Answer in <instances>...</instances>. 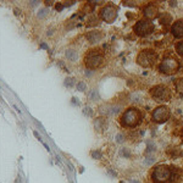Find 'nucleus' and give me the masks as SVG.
<instances>
[{
	"label": "nucleus",
	"instance_id": "obj_1",
	"mask_svg": "<svg viewBox=\"0 0 183 183\" xmlns=\"http://www.w3.org/2000/svg\"><path fill=\"white\" fill-rule=\"evenodd\" d=\"M143 121V114L137 107H128L120 117V125L123 128H136Z\"/></svg>",
	"mask_w": 183,
	"mask_h": 183
},
{
	"label": "nucleus",
	"instance_id": "obj_2",
	"mask_svg": "<svg viewBox=\"0 0 183 183\" xmlns=\"http://www.w3.org/2000/svg\"><path fill=\"white\" fill-rule=\"evenodd\" d=\"M150 180L153 183L174 182V167L165 164L154 166L150 172Z\"/></svg>",
	"mask_w": 183,
	"mask_h": 183
},
{
	"label": "nucleus",
	"instance_id": "obj_3",
	"mask_svg": "<svg viewBox=\"0 0 183 183\" xmlns=\"http://www.w3.org/2000/svg\"><path fill=\"white\" fill-rule=\"evenodd\" d=\"M180 70H181V61L174 55L165 56L158 65V71L166 76L176 75Z\"/></svg>",
	"mask_w": 183,
	"mask_h": 183
},
{
	"label": "nucleus",
	"instance_id": "obj_4",
	"mask_svg": "<svg viewBox=\"0 0 183 183\" xmlns=\"http://www.w3.org/2000/svg\"><path fill=\"white\" fill-rule=\"evenodd\" d=\"M105 61V54L101 49H92L84 56V65L87 70H96L103 66Z\"/></svg>",
	"mask_w": 183,
	"mask_h": 183
},
{
	"label": "nucleus",
	"instance_id": "obj_5",
	"mask_svg": "<svg viewBox=\"0 0 183 183\" xmlns=\"http://www.w3.org/2000/svg\"><path fill=\"white\" fill-rule=\"evenodd\" d=\"M159 60V54L154 49H143L137 56V64L144 69H151Z\"/></svg>",
	"mask_w": 183,
	"mask_h": 183
},
{
	"label": "nucleus",
	"instance_id": "obj_6",
	"mask_svg": "<svg viewBox=\"0 0 183 183\" xmlns=\"http://www.w3.org/2000/svg\"><path fill=\"white\" fill-rule=\"evenodd\" d=\"M149 95L153 100H155L159 104H164L171 100L172 92L165 84H156L149 89Z\"/></svg>",
	"mask_w": 183,
	"mask_h": 183
},
{
	"label": "nucleus",
	"instance_id": "obj_7",
	"mask_svg": "<svg viewBox=\"0 0 183 183\" xmlns=\"http://www.w3.org/2000/svg\"><path fill=\"white\" fill-rule=\"evenodd\" d=\"M155 29V26L151 21H148V20H139L136 22V24L133 26V32L136 35L140 37V38H145V37H149Z\"/></svg>",
	"mask_w": 183,
	"mask_h": 183
},
{
	"label": "nucleus",
	"instance_id": "obj_8",
	"mask_svg": "<svg viewBox=\"0 0 183 183\" xmlns=\"http://www.w3.org/2000/svg\"><path fill=\"white\" fill-rule=\"evenodd\" d=\"M170 117H171V109L166 105H159L151 112V120L158 125H162L167 122Z\"/></svg>",
	"mask_w": 183,
	"mask_h": 183
},
{
	"label": "nucleus",
	"instance_id": "obj_9",
	"mask_svg": "<svg viewBox=\"0 0 183 183\" xmlns=\"http://www.w3.org/2000/svg\"><path fill=\"white\" fill-rule=\"evenodd\" d=\"M117 11H118V9H117V6L115 5V4H106L105 6H103L101 9H100V12H99V17L103 20V21H105V22H107V23H112V22H115V20L117 18Z\"/></svg>",
	"mask_w": 183,
	"mask_h": 183
},
{
	"label": "nucleus",
	"instance_id": "obj_10",
	"mask_svg": "<svg viewBox=\"0 0 183 183\" xmlns=\"http://www.w3.org/2000/svg\"><path fill=\"white\" fill-rule=\"evenodd\" d=\"M142 12H143L144 20L151 21L159 16V6L155 2H149V4L144 5V7L142 9Z\"/></svg>",
	"mask_w": 183,
	"mask_h": 183
},
{
	"label": "nucleus",
	"instance_id": "obj_11",
	"mask_svg": "<svg viewBox=\"0 0 183 183\" xmlns=\"http://www.w3.org/2000/svg\"><path fill=\"white\" fill-rule=\"evenodd\" d=\"M170 32H171V34L174 35V38L182 40L183 39V18L176 20V21L171 24Z\"/></svg>",
	"mask_w": 183,
	"mask_h": 183
},
{
	"label": "nucleus",
	"instance_id": "obj_12",
	"mask_svg": "<svg viewBox=\"0 0 183 183\" xmlns=\"http://www.w3.org/2000/svg\"><path fill=\"white\" fill-rule=\"evenodd\" d=\"M99 111H100V114H103V115H106V116H115V115L120 114V111H121V107H120V106H117V105L103 104V105H100V107H99Z\"/></svg>",
	"mask_w": 183,
	"mask_h": 183
},
{
	"label": "nucleus",
	"instance_id": "obj_13",
	"mask_svg": "<svg viewBox=\"0 0 183 183\" xmlns=\"http://www.w3.org/2000/svg\"><path fill=\"white\" fill-rule=\"evenodd\" d=\"M86 38H87V40H88L89 44H96V43H99V42L103 40L104 32L103 31H98V29H93V31L88 32L86 34Z\"/></svg>",
	"mask_w": 183,
	"mask_h": 183
},
{
	"label": "nucleus",
	"instance_id": "obj_14",
	"mask_svg": "<svg viewBox=\"0 0 183 183\" xmlns=\"http://www.w3.org/2000/svg\"><path fill=\"white\" fill-rule=\"evenodd\" d=\"M107 120H106V117H104V116H100V117H96V118H94V121H93V126H94V128H95V131L96 132H104L105 131V128L107 127Z\"/></svg>",
	"mask_w": 183,
	"mask_h": 183
},
{
	"label": "nucleus",
	"instance_id": "obj_15",
	"mask_svg": "<svg viewBox=\"0 0 183 183\" xmlns=\"http://www.w3.org/2000/svg\"><path fill=\"white\" fill-rule=\"evenodd\" d=\"M159 21H160V23H161L164 27L167 28V27L171 24V22H172V16H171L170 13H167V12L161 13L160 17H159Z\"/></svg>",
	"mask_w": 183,
	"mask_h": 183
},
{
	"label": "nucleus",
	"instance_id": "obj_16",
	"mask_svg": "<svg viewBox=\"0 0 183 183\" xmlns=\"http://www.w3.org/2000/svg\"><path fill=\"white\" fill-rule=\"evenodd\" d=\"M158 151V147L153 140H147V149H145V156L154 155Z\"/></svg>",
	"mask_w": 183,
	"mask_h": 183
},
{
	"label": "nucleus",
	"instance_id": "obj_17",
	"mask_svg": "<svg viewBox=\"0 0 183 183\" xmlns=\"http://www.w3.org/2000/svg\"><path fill=\"white\" fill-rule=\"evenodd\" d=\"M174 84H175V88H176L177 93H178L180 95H182L183 96V77L176 78V80H175V82H174Z\"/></svg>",
	"mask_w": 183,
	"mask_h": 183
},
{
	"label": "nucleus",
	"instance_id": "obj_18",
	"mask_svg": "<svg viewBox=\"0 0 183 183\" xmlns=\"http://www.w3.org/2000/svg\"><path fill=\"white\" fill-rule=\"evenodd\" d=\"M66 58H67L70 61H72V62L77 61V59H78L77 51H76V50H72V49H69V50H66Z\"/></svg>",
	"mask_w": 183,
	"mask_h": 183
},
{
	"label": "nucleus",
	"instance_id": "obj_19",
	"mask_svg": "<svg viewBox=\"0 0 183 183\" xmlns=\"http://www.w3.org/2000/svg\"><path fill=\"white\" fill-rule=\"evenodd\" d=\"M120 155L122 158H125V159H132L133 158V153H132V150L129 148H122V149H120Z\"/></svg>",
	"mask_w": 183,
	"mask_h": 183
},
{
	"label": "nucleus",
	"instance_id": "obj_20",
	"mask_svg": "<svg viewBox=\"0 0 183 183\" xmlns=\"http://www.w3.org/2000/svg\"><path fill=\"white\" fill-rule=\"evenodd\" d=\"M175 50H176V54H177L178 56L183 58V39L176 43V45H175Z\"/></svg>",
	"mask_w": 183,
	"mask_h": 183
},
{
	"label": "nucleus",
	"instance_id": "obj_21",
	"mask_svg": "<svg viewBox=\"0 0 183 183\" xmlns=\"http://www.w3.org/2000/svg\"><path fill=\"white\" fill-rule=\"evenodd\" d=\"M96 24H99V17L98 16H91L87 20V26L88 27H93V26H96Z\"/></svg>",
	"mask_w": 183,
	"mask_h": 183
},
{
	"label": "nucleus",
	"instance_id": "obj_22",
	"mask_svg": "<svg viewBox=\"0 0 183 183\" xmlns=\"http://www.w3.org/2000/svg\"><path fill=\"white\" fill-rule=\"evenodd\" d=\"M169 154L171 155V158H176V156L183 155L182 153H181V149H180V148H172V149H170V150H169Z\"/></svg>",
	"mask_w": 183,
	"mask_h": 183
},
{
	"label": "nucleus",
	"instance_id": "obj_23",
	"mask_svg": "<svg viewBox=\"0 0 183 183\" xmlns=\"http://www.w3.org/2000/svg\"><path fill=\"white\" fill-rule=\"evenodd\" d=\"M155 161H156V159H155V156H154V155H148V156H145L144 165H147V166H151Z\"/></svg>",
	"mask_w": 183,
	"mask_h": 183
},
{
	"label": "nucleus",
	"instance_id": "obj_24",
	"mask_svg": "<svg viewBox=\"0 0 183 183\" xmlns=\"http://www.w3.org/2000/svg\"><path fill=\"white\" fill-rule=\"evenodd\" d=\"M115 140H116L117 144H123L126 142V137H125L123 133H117L116 137H115Z\"/></svg>",
	"mask_w": 183,
	"mask_h": 183
},
{
	"label": "nucleus",
	"instance_id": "obj_25",
	"mask_svg": "<svg viewBox=\"0 0 183 183\" xmlns=\"http://www.w3.org/2000/svg\"><path fill=\"white\" fill-rule=\"evenodd\" d=\"M91 156L93 158V159H95V160H99V159L103 158V153H101L100 150H92Z\"/></svg>",
	"mask_w": 183,
	"mask_h": 183
},
{
	"label": "nucleus",
	"instance_id": "obj_26",
	"mask_svg": "<svg viewBox=\"0 0 183 183\" xmlns=\"http://www.w3.org/2000/svg\"><path fill=\"white\" fill-rule=\"evenodd\" d=\"M75 83H76V81H75V78H72V77H69V78L65 80V86L69 87V88H72V87L75 86Z\"/></svg>",
	"mask_w": 183,
	"mask_h": 183
},
{
	"label": "nucleus",
	"instance_id": "obj_27",
	"mask_svg": "<svg viewBox=\"0 0 183 183\" xmlns=\"http://www.w3.org/2000/svg\"><path fill=\"white\" fill-rule=\"evenodd\" d=\"M89 98H91L93 101H96V100L99 99V95H98V93H96L95 89H93V91L89 93Z\"/></svg>",
	"mask_w": 183,
	"mask_h": 183
},
{
	"label": "nucleus",
	"instance_id": "obj_28",
	"mask_svg": "<svg viewBox=\"0 0 183 183\" xmlns=\"http://www.w3.org/2000/svg\"><path fill=\"white\" fill-rule=\"evenodd\" d=\"M47 15H48V10H47V9H42V10L38 12V17H40V18H42V17H45Z\"/></svg>",
	"mask_w": 183,
	"mask_h": 183
},
{
	"label": "nucleus",
	"instance_id": "obj_29",
	"mask_svg": "<svg viewBox=\"0 0 183 183\" xmlns=\"http://www.w3.org/2000/svg\"><path fill=\"white\" fill-rule=\"evenodd\" d=\"M77 89L81 92H84L86 91V84H84L83 82H78V84H77Z\"/></svg>",
	"mask_w": 183,
	"mask_h": 183
},
{
	"label": "nucleus",
	"instance_id": "obj_30",
	"mask_svg": "<svg viewBox=\"0 0 183 183\" xmlns=\"http://www.w3.org/2000/svg\"><path fill=\"white\" fill-rule=\"evenodd\" d=\"M83 112H84V115H86V116H93V111H92V109L91 107H88V106H87V107H84V111H83Z\"/></svg>",
	"mask_w": 183,
	"mask_h": 183
},
{
	"label": "nucleus",
	"instance_id": "obj_31",
	"mask_svg": "<svg viewBox=\"0 0 183 183\" xmlns=\"http://www.w3.org/2000/svg\"><path fill=\"white\" fill-rule=\"evenodd\" d=\"M55 9H56L58 11H61V10L64 9V4H61V2H58V4H56V6H55Z\"/></svg>",
	"mask_w": 183,
	"mask_h": 183
},
{
	"label": "nucleus",
	"instance_id": "obj_32",
	"mask_svg": "<svg viewBox=\"0 0 183 183\" xmlns=\"http://www.w3.org/2000/svg\"><path fill=\"white\" fill-rule=\"evenodd\" d=\"M73 4H75V1H64V7L65 6H71Z\"/></svg>",
	"mask_w": 183,
	"mask_h": 183
},
{
	"label": "nucleus",
	"instance_id": "obj_33",
	"mask_svg": "<svg viewBox=\"0 0 183 183\" xmlns=\"http://www.w3.org/2000/svg\"><path fill=\"white\" fill-rule=\"evenodd\" d=\"M170 6H177V1H169Z\"/></svg>",
	"mask_w": 183,
	"mask_h": 183
},
{
	"label": "nucleus",
	"instance_id": "obj_34",
	"mask_svg": "<svg viewBox=\"0 0 183 183\" xmlns=\"http://www.w3.org/2000/svg\"><path fill=\"white\" fill-rule=\"evenodd\" d=\"M128 183H140V182H139L138 180H136V178H134V180H129V182Z\"/></svg>",
	"mask_w": 183,
	"mask_h": 183
},
{
	"label": "nucleus",
	"instance_id": "obj_35",
	"mask_svg": "<svg viewBox=\"0 0 183 183\" xmlns=\"http://www.w3.org/2000/svg\"><path fill=\"white\" fill-rule=\"evenodd\" d=\"M44 2H45V5H49V6L53 4V1H51V0H50V1H48V0H47V1H44Z\"/></svg>",
	"mask_w": 183,
	"mask_h": 183
},
{
	"label": "nucleus",
	"instance_id": "obj_36",
	"mask_svg": "<svg viewBox=\"0 0 183 183\" xmlns=\"http://www.w3.org/2000/svg\"><path fill=\"white\" fill-rule=\"evenodd\" d=\"M42 48H44V49H49V48H48L45 44H42Z\"/></svg>",
	"mask_w": 183,
	"mask_h": 183
},
{
	"label": "nucleus",
	"instance_id": "obj_37",
	"mask_svg": "<svg viewBox=\"0 0 183 183\" xmlns=\"http://www.w3.org/2000/svg\"><path fill=\"white\" fill-rule=\"evenodd\" d=\"M181 137H182V139H183V128L181 129Z\"/></svg>",
	"mask_w": 183,
	"mask_h": 183
},
{
	"label": "nucleus",
	"instance_id": "obj_38",
	"mask_svg": "<svg viewBox=\"0 0 183 183\" xmlns=\"http://www.w3.org/2000/svg\"><path fill=\"white\" fill-rule=\"evenodd\" d=\"M121 183H123V182H121Z\"/></svg>",
	"mask_w": 183,
	"mask_h": 183
},
{
	"label": "nucleus",
	"instance_id": "obj_39",
	"mask_svg": "<svg viewBox=\"0 0 183 183\" xmlns=\"http://www.w3.org/2000/svg\"><path fill=\"white\" fill-rule=\"evenodd\" d=\"M182 72H183V71H182Z\"/></svg>",
	"mask_w": 183,
	"mask_h": 183
}]
</instances>
